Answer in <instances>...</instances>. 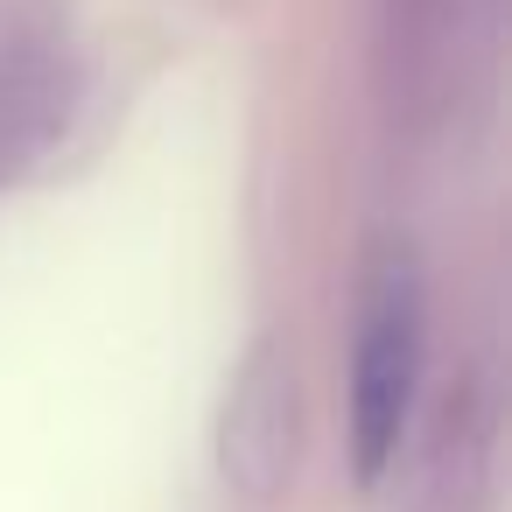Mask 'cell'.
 <instances>
[{"label": "cell", "mask_w": 512, "mask_h": 512, "mask_svg": "<svg viewBox=\"0 0 512 512\" xmlns=\"http://www.w3.org/2000/svg\"><path fill=\"white\" fill-rule=\"evenodd\" d=\"M414 386H421V309H414V288L393 274L372 295L358 323V358H351V456L365 484L393 463Z\"/></svg>", "instance_id": "1"}]
</instances>
